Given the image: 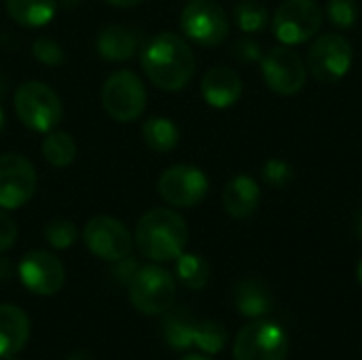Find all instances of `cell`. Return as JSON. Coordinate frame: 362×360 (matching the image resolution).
<instances>
[{
    "instance_id": "obj_37",
    "label": "cell",
    "mask_w": 362,
    "mask_h": 360,
    "mask_svg": "<svg viewBox=\"0 0 362 360\" xmlns=\"http://www.w3.org/2000/svg\"><path fill=\"white\" fill-rule=\"evenodd\" d=\"M354 229H356V236L362 240V208L356 212V219H354Z\"/></svg>"
},
{
    "instance_id": "obj_13",
    "label": "cell",
    "mask_w": 362,
    "mask_h": 360,
    "mask_svg": "<svg viewBox=\"0 0 362 360\" xmlns=\"http://www.w3.org/2000/svg\"><path fill=\"white\" fill-rule=\"evenodd\" d=\"M36 193V170L19 153L0 155V208L17 210Z\"/></svg>"
},
{
    "instance_id": "obj_40",
    "label": "cell",
    "mask_w": 362,
    "mask_h": 360,
    "mask_svg": "<svg viewBox=\"0 0 362 360\" xmlns=\"http://www.w3.org/2000/svg\"><path fill=\"white\" fill-rule=\"evenodd\" d=\"M4 129V112H2V106H0V132Z\"/></svg>"
},
{
    "instance_id": "obj_2",
    "label": "cell",
    "mask_w": 362,
    "mask_h": 360,
    "mask_svg": "<svg viewBox=\"0 0 362 360\" xmlns=\"http://www.w3.org/2000/svg\"><path fill=\"white\" fill-rule=\"evenodd\" d=\"M189 242L185 219L170 208L148 210L136 225V246L142 257L165 263L178 259Z\"/></svg>"
},
{
    "instance_id": "obj_32",
    "label": "cell",
    "mask_w": 362,
    "mask_h": 360,
    "mask_svg": "<svg viewBox=\"0 0 362 360\" xmlns=\"http://www.w3.org/2000/svg\"><path fill=\"white\" fill-rule=\"evenodd\" d=\"M17 223L13 221L11 214H6L0 208V252H6L8 248H13V244L17 242Z\"/></svg>"
},
{
    "instance_id": "obj_3",
    "label": "cell",
    "mask_w": 362,
    "mask_h": 360,
    "mask_svg": "<svg viewBox=\"0 0 362 360\" xmlns=\"http://www.w3.org/2000/svg\"><path fill=\"white\" fill-rule=\"evenodd\" d=\"M15 112L28 129L47 134L59 125L64 106L59 95L47 83L28 81L15 91Z\"/></svg>"
},
{
    "instance_id": "obj_39",
    "label": "cell",
    "mask_w": 362,
    "mask_h": 360,
    "mask_svg": "<svg viewBox=\"0 0 362 360\" xmlns=\"http://www.w3.org/2000/svg\"><path fill=\"white\" fill-rule=\"evenodd\" d=\"M356 278H358V282L362 284V259L358 261V269H356Z\"/></svg>"
},
{
    "instance_id": "obj_1",
    "label": "cell",
    "mask_w": 362,
    "mask_h": 360,
    "mask_svg": "<svg viewBox=\"0 0 362 360\" xmlns=\"http://www.w3.org/2000/svg\"><path fill=\"white\" fill-rule=\"evenodd\" d=\"M140 64L148 81L161 91H182L195 74L193 49L176 32L155 34L144 45Z\"/></svg>"
},
{
    "instance_id": "obj_28",
    "label": "cell",
    "mask_w": 362,
    "mask_h": 360,
    "mask_svg": "<svg viewBox=\"0 0 362 360\" xmlns=\"http://www.w3.org/2000/svg\"><path fill=\"white\" fill-rule=\"evenodd\" d=\"M261 176L272 189H286L295 180V168L284 159H267L261 168Z\"/></svg>"
},
{
    "instance_id": "obj_9",
    "label": "cell",
    "mask_w": 362,
    "mask_h": 360,
    "mask_svg": "<svg viewBox=\"0 0 362 360\" xmlns=\"http://www.w3.org/2000/svg\"><path fill=\"white\" fill-rule=\"evenodd\" d=\"M261 74L274 93L295 95L305 87L308 66L293 47L280 45L261 57Z\"/></svg>"
},
{
    "instance_id": "obj_25",
    "label": "cell",
    "mask_w": 362,
    "mask_h": 360,
    "mask_svg": "<svg viewBox=\"0 0 362 360\" xmlns=\"http://www.w3.org/2000/svg\"><path fill=\"white\" fill-rule=\"evenodd\" d=\"M233 17H235L238 28L242 32H246V34L263 32L267 28V23L272 21L267 6L263 2H259V0H242V2H238L235 8H233Z\"/></svg>"
},
{
    "instance_id": "obj_5",
    "label": "cell",
    "mask_w": 362,
    "mask_h": 360,
    "mask_svg": "<svg viewBox=\"0 0 362 360\" xmlns=\"http://www.w3.org/2000/svg\"><path fill=\"white\" fill-rule=\"evenodd\" d=\"M102 106L119 123L136 121L146 108V87L132 70L112 72L102 85Z\"/></svg>"
},
{
    "instance_id": "obj_16",
    "label": "cell",
    "mask_w": 362,
    "mask_h": 360,
    "mask_svg": "<svg viewBox=\"0 0 362 360\" xmlns=\"http://www.w3.org/2000/svg\"><path fill=\"white\" fill-rule=\"evenodd\" d=\"M261 204V187L252 176L240 174L231 178L223 191V208L231 219L244 221L257 212Z\"/></svg>"
},
{
    "instance_id": "obj_17",
    "label": "cell",
    "mask_w": 362,
    "mask_h": 360,
    "mask_svg": "<svg viewBox=\"0 0 362 360\" xmlns=\"http://www.w3.org/2000/svg\"><path fill=\"white\" fill-rule=\"evenodd\" d=\"M30 339V318L17 306H0V359L17 356Z\"/></svg>"
},
{
    "instance_id": "obj_26",
    "label": "cell",
    "mask_w": 362,
    "mask_h": 360,
    "mask_svg": "<svg viewBox=\"0 0 362 360\" xmlns=\"http://www.w3.org/2000/svg\"><path fill=\"white\" fill-rule=\"evenodd\" d=\"M225 344H227V331L223 325H218L214 320L197 323L193 346H197L206 354H218L225 348Z\"/></svg>"
},
{
    "instance_id": "obj_27",
    "label": "cell",
    "mask_w": 362,
    "mask_h": 360,
    "mask_svg": "<svg viewBox=\"0 0 362 360\" xmlns=\"http://www.w3.org/2000/svg\"><path fill=\"white\" fill-rule=\"evenodd\" d=\"M76 238H78V231L70 219H53L45 225V240L55 250L70 248L76 242Z\"/></svg>"
},
{
    "instance_id": "obj_23",
    "label": "cell",
    "mask_w": 362,
    "mask_h": 360,
    "mask_svg": "<svg viewBox=\"0 0 362 360\" xmlns=\"http://www.w3.org/2000/svg\"><path fill=\"white\" fill-rule=\"evenodd\" d=\"M40 151L45 161L53 168H66L76 159V142L68 132H47Z\"/></svg>"
},
{
    "instance_id": "obj_29",
    "label": "cell",
    "mask_w": 362,
    "mask_h": 360,
    "mask_svg": "<svg viewBox=\"0 0 362 360\" xmlns=\"http://www.w3.org/2000/svg\"><path fill=\"white\" fill-rule=\"evenodd\" d=\"M327 17L333 25L341 30H350L358 19V4L356 0H329L327 2Z\"/></svg>"
},
{
    "instance_id": "obj_6",
    "label": "cell",
    "mask_w": 362,
    "mask_h": 360,
    "mask_svg": "<svg viewBox=\"0 0 362 360\" xmlns=\"http://www.w3.org/2000/svg\"><path fill=\"white\" fill-rule=\"evenodd\" d=\"M235 360H286L288 337L280 325L265 318H255L244 325L233 342Z\"/></svg>"
},
{
    "instance_id": "obj_31",
    "label": "cell",
    "mask_w": 362,
    "mask_h": 360,
    "mask_svg": "<svg viewBox=\"0 0 362 360\" xmlns=\"http://www.w3.org/2000/svg\"><path fill=\"white\" fill-rule=\"evenodd\" d=\"M233 55L238 62L242 64H252V62H261L263 57V51H261V45L250 38V36H242L235 45H233Z\"/></svg>"
},
{
    "instance_id": "obj_10",
    "label": "cell",
    "mask_w": 362,
    "mask_h": 360,
    "mask_svg": "<svg viewBox=\"0 0 362 360\" xmlns=\"http://www.w3.org/2000/svg\"><path fill=\"white\" fill-rule=\"evenodd\" d=\"M180 28L202 47H216L229 36L227 13L214 0H191L180 13Z\"/></svg>"
},
{
    "instance_id": "obj_4",
    "label": "cell",
    "mask_w": 362,
    "mask_h": 360,
    "mask_svg": "<svg viewBox=\"0 0 362 360\" xmlns=\"http://www.w3.org/2000/svg\"><path fill=\"white\" fill-rule=\"evenodd\" d=\"M127 289L132 306L146 316L165 314L168 310H172L176 299V282L172 274L159 265L140 267Z\"/></svg>"
},
{
    "instance_id": "obj_34",
    "label": "cell",
    "mask_w": 362,
    "mask_h": 360,
    "mask_svg": "<svg viewBox=\"0 0 362 360\" xmlns=\"http://www.w3.org/2000/svg\"><path fill=\"white\" fill-rule=\"evenodd\" d=\"M13 276V265H11V261L8 259H0V282H4V280H8Z\"/></svg>"
},
{
    "instance_id": "obj_15",
    "label": "cell",
    "mask_w": 362,
    "mask_h": 360,
    "mask_svg": "<svg viewBox=\"0 0 362 360\" xmlns=\"http://www.w3.org/2000/svg\"><path fill=\"white\" fill-rule=\"evenodd\" d=\"M244 91L242 76L229 66H214L202 79V95L212 108H231Z\"/></svg>"
},
{
    "instance_id": "obj_14",
    "label": "cell",
    "mask_w": 362,
    "mask_h": 360,
    "mask_svg": "<svg viewBox=\"0 0 362 360\" xmlns=\"http://www.w3.org/2000/svg\"><path fill=\"white\" fill-rule=\"evenodd\" d=\"M19 280L21 284L40 297H49L55 295L57 291H62L64 282H66V269L62 265V261L47 252V250H32L28 252L17 267Z\"/></svg>"
},
{
    "instance_id": "obj_33",
    "label": "cell",
    "mask_w": 362,
    "mask_h": 360,
    "mask_svg": "<svg viewBox=\"0 0 362 360\" xmlns=\"http://www.w3.org/2000/svg\"><path fill=\"white\" fill-rule=\"evenodd\" d=\"M138 269H140V267H138V263H136L134 259L125 257V259H121V261H115L112 274H115V278H117L119 282H123V284H129V282H132V278L136 276V272H138Z\"/></svg>"
},
{
    "instance_id": "obj_19",
    "label": "cell",
    "mask_w": 362,
    "mask_h": 360,
    "mask_svg": "<svg viewBox=\"0 0 362 360\" xmlns=\"http://www.w3.org/2000/svg\"><path fill=\"white\" fill-rule=\"evenodd\" d=\"M235 308L240 314L248 316V318H263L272 306H274V295L269 291V286L261 280H255V278H248V280H242L238 286H235Z\"/></svg>"
},
{
    "instance_id": "obj_24",
    "label": "cell",
    "mask_w": 362,
    "mask_h": 360,
    "mask_svg": "<svg viewBox=\"0 0 362 360\" xmlns=\"http://www.w3.org/2000/svg\"><path fill=\"white\" fill-rule=\"evenodd\" d=\"M176 276H178L182 286H187L191 291H202V289L208 286L212 269H210V265H208V261L204 257L182 252L176 259Z\"/></svg>"
},
{
    "instance_id": "obj_22",
    "label": "cell",
    "mask_w": 362,
    "mask_h": 360,
    "mask_svg": "<svg viewBox=\"0 0 362 360\" xmlns=\"http://www.w3.org/2000/svg\"><path fill=\"white\" fill-rule=\"evenodd\" d=\"M168 316L163 318V337L168 342V346H172L174 350H187L193 346L195 339V327L197 323L191 318V314L187 310H174V312H165Z\"/></svg>"
},
{
    "instance_id": "obj_21",
    "label": "cell",
    "mask_w": 362,
    "mask_h": 360,
    "mask_svg": "<svg viewBox=\"0 0 362 360\" xmlns=\"http://www.w3.org/2000/svg\"><path fill=\"white\" fill-rule=\"evenodd\" d=\"M142 138L146 146L155 153H170L180 142L178 125L168 117H151L142 125Z\"/></svg>"
},
{
    "instance_id": "obj_11",
    "label": "cell",
    "mask_w": 362,
    "mask_h": 360,
    "mask_svg": "<svg viewBox=\"0 0 362 360\" xmlns=\"http://www.w3.org/2000/svg\"><path fill=\"white\" fill-rule=\"evenodd\" d=\"M157 189L165 204L174 208H193L206 199L210 180L199 168L178 163L159 176Z\"/></svg>"
},
{
    "instance_id": "obj_36",
    "label": "cell",
    "mask_w": 362,
    "mask_h": 360,
    "mask_svg": "<svg viewBox=\"0 0 362 360\" xmlns=\"http://www.w3.org/2000/svg\"><path fill=\"white\" fill-rule=\"evenodd\" d=\"M66 360H93V356L87 350H74Z\"/></svg>"
},
{
    "instance_id": "obj_35",
    "label": "cell",
    "mask_w": 362,
    "mask_h": 360,
    "mask_svg": "<svg viewBox=\"0 0 362 360\" xmlns=\"http://www.w3.org/2000/svg\"><path fill=\"white\" fill-rule=\"evenodd\" d=\"M108 4H112V6H121V8H127V6H136V4H140L142 0H106Z\"/></svg>"
},
{
    "instance_id": "obj_30",
    "label": "cell",
    "mask_w": 362,
    "mask_h": 360,
    "mask_svg": "<svg viewBox=\"0 0 362 360\" xmlns=\"http://www.w3.org/2000/svg\"><path fill=\"white\" fill-rule=\"evenodd\" d=\"M32 53L34 57L45 64V66H59L64 64L66 55H64V49L49 36H38L34 42H32Z\"/></svg>"
},
{
    "instance_id": "obj_38",
    "label": "cell",
    "mask_w": 362,
    "mask_h": 360,
    "mask_svg": "<svg viewBox=\"0 0 362 360\" xmlns=\"http://www.w3.org/2000/svg\"><path fill=\"white\" fill-rule=\"evenodd\" d=\"M182 360H212L210 356H206V354H189V356H185Z\"/></svg>"
},
{
    "instance_id": "obj_12",
    "label": "cell",
    "mask_w": 362,
    "mask_h": 360,
    "mask_svg": "<svg viewBox=\"0 0 362 360\" xmlns=\"http://www.w3.org/2000/svg\"><path fill=\"white\" fill-rule=\"evenodd\" d=\"M83 240L93 257L108 261V263L129 257L132 246H134V238L129 229L119 219H112L106 214L93 216L85 225Z\"/></svg>"
},
{
    "instance_id": "obj_7",
    "label": "cell",
    "mask_w": 362,
    "mask_h": 360,
    "mask_svg": "<svg viewBox=\"0 0 362 360\" xmlns=\"http://www.w3.org/2000/svg\"><path fill=\"white\" fill-rule=\"evenodd\" d=\"M322 8L314 0H284L274 17V34L282 45H303L322 28Z\"/></svg>"
},
{
    "instance_id": "obj_20",
    "label": "cell",
    "mask_w": 362,
    "mask_h": 360,
    "mask_svg": "<svg viewBox=\"0 0 362 360\" xmlns=\"http://www.w3.org/2000/svg\"><path fill=\"white\" fill-rule=\"evenodd\" d=\"M6 13L23 28L47 25L57 11V0H4Z\"/></svg>"
},
{
    "instance_id": "obj_18",
    "label": "cell",
    "mask_w": 362,
    "mask_h": 360,
    "mask_svg": "<svg viewBox=\"0 0 362 360\" xmlns=\"http://www.w3.org/2000/svg\"><path fill=\"white\" fill-rule=\"evenodd\" d=\"M138 47H140L138 32L127 25H119V23L106 25L95 38L98 55L108 62H125V59L134 57Z\"/></svg>"
},
{
    "instance_id": "obj_41",
    "label": "cell",
    "mask_w": 362,
    "mask_h": 360,
    "mask_svg": "<svg viewBox=\"0 0 362 360\" xmlns=\"http://www.w3.org/2000/svg\"><path fill=\"white\" fill-rule=\"evenodd\" d=\"M4 360H17V359H15V356H11V359H4Z\"/></svg>"
},
{
    "instance_id": "obj_8",
    "label": "cell",
    "mask_w": 362,
    "mask_h": 360,
    "mask_svg": "<svg viewBox=\"0 0 362 360\" xmlns=\"http://www.w3.org/2000/svg\"><path fill=\"white\" fill-rule=\"evenodd\" d=\"M352 45L346 36L329 32L318 36L308 51V72L320 83L341 81L352 66Z\"/></svg>"
}]
</instances>
